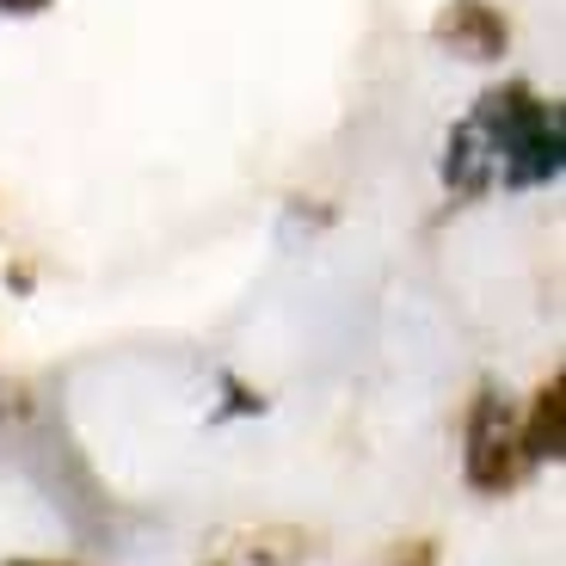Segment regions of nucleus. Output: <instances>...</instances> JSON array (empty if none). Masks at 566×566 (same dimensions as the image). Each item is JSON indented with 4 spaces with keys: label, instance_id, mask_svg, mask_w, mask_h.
Masks as SVG:
<instances>
[{
    "label": "nucleus",
    "instance_id": "obj_5",
    "mask_svg": "<svg viewBox=\"0 0 566 566\" xmlns=\"http://www.w3.org/2000/svg\"><path fill=\"white\" fill-rule=\"evenodd\" d=\"M560 438H566V382L554 376L548 388H542L536 412H530V431L517 443H524V462H542V455H560Z\"/></svg>",
    "mask_w": 566,
    "mask_h": 566
},
{
    "label": "nucleus",
    "instance_id": "obj_3",
    "mask_svg": "<svg viewBox=\"0 0 566 566\" xmlns=\"http://www.w3.org/2000/svg\"><path fill=\"white\" fill-rule=\"evenodd\" d=\"M493 167H499L493 136H486V129L468 117V124L450 136V155H443V185H450L455 198H481L486 179H493Z\"/></svg>",
    "mask_w": 566,
    "mask_h": 566
},
{
    "label": "nucleus",
    "instance_id": "obj_8",
    "mask_svg": "<svg viewBox=\"0 0 566 566\" xmlns=\"http://www.w3.org/2000/svg\"><path fill=\"white\" fill-rule=\"evenodd\" d=\"M13 566H38V560H13Z\"/></svg>",
    "mask_w": 566,
    "mask_h": 566
},
{
    "label": "nucleus",
    "instance_id": "obj_6",
    "mask_svg": "<svg viewBox=\"0 0 566 566\" xmlns=\"http://www.w3.org/2000/svg\"><path fill=\"white\" fill-rule=\"evenodd\" d=\"M7 13H38V7H50V0H0Z\"/></svg>",
    "mask_w": 566,
    "mask_h": 566
},
{
    "label": "nucleus",
    "instance_id": "obj_1",
    "mask_svg": "<svg viewBox=\"0 0 566 566\" xmlns=\"http://www.w3.org/2000/svg\"><path fill=\"white\" fill-rule=\"evenodd\" d=\"M517 468H524V443H517V431L505 419V400L481 395L474 400V419H468V481L499 493Z\"/></svg>",
    "mask_w": 566,
    "mask_h": 566
},
{
    "label": "nucleus",
    "instance_id": "obj_4",
    "mask_svg": "<svg viewBox=\"0 0 566 566\" xmlns=\"http://www.w3.org/2000/svg\"><path fill=\"white\" fill-rule=\"evenodd\" d=\"M499 160H505V185H517V191L554 179V172H560V112H554L548 124H536L530 136H517Z\"/></svg>",
    "mask_w": 566,
    "mask_h": 566
},
{
    "label": "nucleus",
    "instance_id": "obj_7",
    "mask_svg": "<svg viewBox=\"0 0 566 566\" xmlns=\"http://www.w3.org/2000/svg\"><path fill=\"white\" fill-rule=\"evenodd\" d=\"M400 566H431V548H412V554H407V560H400Z\"/></svg>",
    "mask_w": 566,
    "mask_h": 566
},
{
    "label": "nucleus",
    "instance_id": "obj_2",
    "mask_svg": "<svg viewBox=\"0 0 566 566\" xmlns=\"http://www.w3.org/2000/svg\"><path fill=\"white\" fill-rule=\"evenodd\" d=\"M438 43H450L468 62H493L505 56V19L486 0H450V13L438 19Z\"/></svg>",
    "mask_w": 566,
    "mask_h": 566
}]
</instances>
